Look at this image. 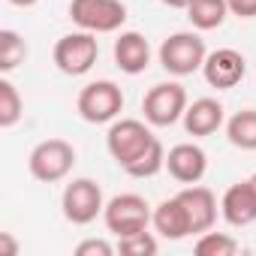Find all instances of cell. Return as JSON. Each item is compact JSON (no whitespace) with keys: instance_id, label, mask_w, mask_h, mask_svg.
I'll list each match as a JSON object with an SVG mask.
<instances>
[{"instance_id":"cell-25","label":"cell","mask_w":256,"mask_h":256,"mask_svg":"<svg viewBox=\"0 0 256 256\" xmlns=\"http://www.w3.org/2000/svg\"><path fill=\"white\" fill-rule=\"evenodd\" d=\"M229 12L238 18H256V0H226Z\"/></svg>"},{"instance_id":"cell-8","label":"cell","mask_w":256,"mask_h":256,"mask_svg":"<svg viewBox=\"0 0 256 256\" xmlns=\"http://www.w3.org/2000/svg\"><path fill=\"white\" fill-rule=\"evenodd\" d=\"M96 58H100V42H96V34H88V30L66 34L54 46V66L64 76H84V72H90Z\"/></svg>"},{"instance_id":"cell-28","label":"cell","mask_w":256,"mask_h":256,"mask_svg":"<svg viewBox=\"0 0 256 256\" xmlns=\"http://www.w3.org/2000/svg\"><path fill=\"white\" fill-rule=\"evenodd\" d=\"M12 6H34V4H40V0H10Z\"/></svg>"},{"instance_id":"cell-21","label":"cell","mask_w":256,"mask_h":256,"mask_svg":"<svg viewBox=\"0 0 256 256\" xmlns=\"http://www.w3.org/2000/svg\"><path fill=\"white\" fill-rule=\"evenodd\" d=\"M193 250L199 253V256H235L238 250H241V244L229 235V232H202L199 235V241L193 244Z\"/></svg>"},{"instance_id":"cell-6","label":"cell","mask_w":256,"mask_h":256,"mask_svg":"<svg viewBox=\"0 0 256 256\" xmlns=\"http://www.w3.org/2000/svg\"><path fill=\"white\" fill-rule=\"evenodd\" d=\"M60 208H64V217H66L72 226H88V223H94V220L106 211L100 184L90 181V178H76V181H70V184L64 187Z\"/></svg>"},{"instance_id":"cell-9","label":"cell","mask_w":256,"mask_h":256,"mask_svg":"<svg viewBox=\"0 0 256 256\" xmlns=\"http://www.w3.org/2000/svg\"><path fill=\"white\" fill-rule=\"evenodd\" d=\"M187 90L175 82H166V84H154L145 100H142V112H145V120L151 126H172L184 118L187 112Z\"/></svg>"},{"instance_id":"cell-23","label":"cell","mask_w":256,"mask_h":256,"mask_svg":"<svg viewBox=\"0 0 256 256\" xmlns=\"http://www.w3.org/2000/svg\"><path fill=\"white\" fill-rule=\"evenodd\" d=\"M118 250L124 256H154L157 253V238L148 229H142V232H133V235L118 238Z\"/></svg>"},{"instance_id":"cell-2","label":"cell","mask_w":256,"mask_h":256,"mask_svg":"<svg viewBox=\"0 0 256 256\" xmlns=\"http://www.w3.org/2000/svg\"><path fill=\"white\" fill-rule=\"evenodd\" d=\"M208 58V48H205V40L193 30H181V34H172L169 40H163L160 46V64L166 72L172 76H193L196 70H202Z\"/></svg>"},{"instance_id":"cell-15","label":"cell","mask_w":256,"mask_h":256,"mask_svg":"<svg viewBox=\"0 0 256 256\" xmlns=\"http://www.w3.org/2000/svg\"><path fill=\"white\" fill-rule=\"evenodd\" d=\"M226 114H223V106L211 96H202V100H193L184 112V130L190 136H211L223 126Z\"/></svg>"},{"instance_id":"cell-10","label":"cell","mask_w":256,"mask_h":256,"mask_svg":"<svg viewBox=\"0 0 256 256\" xmlns=\"http://www.w3.org/2000/svg\"><path fill=\"white\" fill-rule=\"evenodd\" d=\"M244 72H247V60H244V54L235 52V48H217V52H211V54L205 58V64H202L205 82H208L211 88H217V90L235 88V84L244 78Z\"/></svg>"},{"instance_id":"cell-22","label":"cell","mask_w":256,"mask_h":256,"mask_svg":"<svg viewBox=\"0 0 256 256\" xmlns=\"http://www.w3.org/2000/svg\"><path fill=\"white\" fill-rule=\"evenodd\" d=\"M28 46L16 30H0V72H12L18 64H24Z\"/></svg>"},{"instance_id":"cell-26","label":"cell","mask_w":256,"mask_h":256,"mask_svg":"<svg viewBox=\"0 0 256 256\" xmlns=\"http://www.w3.org/2000/svg\"><path fill=\"white\" fill-rule=\"evenodd\" d=\"M0 253H4V256H16L18 253V244L12 241L10 232H0Z\"/></svg>"},{"instance_id":"cell-29","label":"cell","mask_w":256,"mask_h":256,"mask_svg":"<svg viewBox=\"0 0 256 256\" xmlns=\"http://www.w3.org/2000/svg\"><path fill=\"white\" fill-rule=\"evenodd\" d=\"M250 181H253V187H256V172H253V178H250Z\"/></svg>"},{"instance_id":"cell-27","label":"cell","mask_w":256,"mask_h":256,"mask_svg":"<svg viewBox=\"0 0 256 256\" xmlns=\"http://www.w3.org/2000/svg\"><path fill=\"white\" fill-rule=\"evenodd\" d=\"M163 4H166V6H172V10H187L190 0H163Z\"/></svg>"},{"instance_id":"cell-20","label":"cell","mask_w":256,"mask_h":256,"mask_svg":"<svg viewBox=\"0 0 256 256\" xmlns=\"http://www.w3.org/2000/svg\"><path fill=\"white\" fill-rule=\"evenodd\" d=\"M160 169H166V151H163V142L154 139V145H151L142 157H136L124 172L130 175V178H154Z\"/></svg>"},{"instance_id":"cell-11","label":"cell","mask_w":256,"mask_h":256,"mask_svg":"<svg viewBox=\"0 0 256 256\" xmlns=\"http://www.w3.org/2000/svg\"><path fill=\"white\" fill-rule=\"evenodd\" d=\"M166 169L178 184H199L208 172V157L199 145L193 142H181L175 148H169L166 154Z\"/></svg>"},{"instance_id":"cell-19","label":"cell","mask_w":256,"mask_h":256,"mask_svg":"<svg viewBox=\"0 0 256 256\" xmlns=\"http://www.w3.org/2000/svg\"><path fill=\"white\" fill-rule=\"evenodd\" d=\"M24 114V100L18 94V88L10 82V78H0V126L10 130L16 126Z\"/></svg>"},{"instance_id":"cell-14","label":"cell","mask_w":256,"mask_h":256,"mask_svg":"<svg viewBox=\"0 0 256 256\" xmlns=\"http://www.w3.org/2000/svg\"><path fill=\"white\" fill-rule=\"evenodd\" d=\"M114 64H118V70L126 72V76L145 72L148 64H151V46H148V40H145L142 34H136V30L120 34V36L114 40Z\"/></svg>"},{"instance_id":"cell-7","label":"cell","mask_w":256,"mask_h":256,"mask_svg":"<svg viewBox=\"0 0 256 256\" xmlns=\"http://www.w3.org/2000/svg\"><path fill=\"white\" fill-rule=\"evenodd\" d=\"M70 18L88 34H114L126 22V6L120 0H72Z\"/></svg>"},{"instance_id":"cell-16","label":"cell","mask_w":256,"mask_h":256,"mask_svg":"<svg viewBox=\"0 0 256 256\" xmlns=\"http://www.w3.org/2000/svg\"><path fill=\"white\" fill-rule=\"evenodd\" d=\"M151 223H154V229H157L166 241H181V238L193 235V229H190V217H187V208L181 205L178 196L163 199V202L154 208Z\"/></svg>"},{"instance_id":"cell-1","label":"cell","mask_w":256,"mask_h":256,"mask_svg":"<svg viewBox=\"0 0 256 256\" xmlns=\"http://www.w3.org/2000/svg\"><path fill=\"white\" fill-rule=\"evenodd\" d=\"M154 133L136 118H120V120H112L108 126V136H106V148L112 154V160L126 169L136 157H142L151 145H154Z\"/></svg>"},{"instance_id":"cell-17","label":"cell","mask_w":256,"mask_h":256,"mask_svg":"<svg viewBox=\"0 0 256 256\" xmlns=\"http://www.w3.org/2000/svg\"><path fill=\"white\" fill-rule=\"evenodd\" d=\"M229 4L226 0H190L187 4V18L196 30H214L226 22Z\"/></svg>"},{"instance_id":"cell-3","label":"cell","mask_w":256,"mask_h":256,"mask_svg":"<svg viewBox=\"0 0 256 256\" xmlns=\"http://www.w3.org/2000/svg\"><path fill=\"white\" fill-rule=\"evenodd\" d=\"M76 166V148L66 142V139H46L40 142L30 157H28V169L36 181L42 184H54V181H64Z\"/></svg>"},{"instance_id":"cell-5","label":"cell","mask_w":256,"mask_h":256,"mask_svg":"<svg viewBox=\"0 0 256 256\" xmlns=\"http://www.w3.org/2000/svg\"><path fill=\"white\" fill-rule=\"evenodd\" d=\"M76 108L78 114L88 120V124H108L120 114L124 108V94L114 82L102 78V82H90L78 90V100H76Z\"/></svg>"},{"instance_id":"cell-18","label":"cell","mask_w":256,"mask_h":256,"mask_svg":"<svg viewBox=\"0 0 256 256\" xmlns=\"http://www.w3.org/2000/svg\"><path fill=\"white\" fill-rule=\"evenodd\" d=\"M226 136L241 151H256V108H241L226 120Z\"/></svg>"},{"instance_id":"cell-13","label":"cell","mask_w":256,"mask_h":256,"mask_svg":"<svg viewBox=\"0 0 256 256\" xmlns=\"http://www.w3.org/2000/svg\"><path fill=\"white\" fill-rule=\"evenodd\" d=\"M181 205L187 208V217H190V229L193 235H202L208 232L214 223H217V196L202 187V184H187L181 193H178Z\"/></svg>"},{"instance_id":"cell-12","label":"cell","mask_w":256,"mask_h":256,"mask_svg":"<svg viewBox=\"0 0 256 256\" xmlns=\"http://www.w3.org/2000/svg\"><path fill=\"white\" fill-rule=\"evenodd\" d=\"M220 214H223V220H226L229 226H235V229L256 223V187H253L250 178L232 184V187L223 193V199H220Z\"/></svg>"},{"instance_id":"cell-24","label":"cell","mask_w":256,"mask_h":256,"mask_svg":"<svg viewBox=\"0 0 256 256\" xmlns=\"http://www.w3.org/2000/svg\"><path fill=\"white\" fill-rule=\"evenodd\" d=\"M114 247L106 238H84L82 244H76V256H112Z\"/></svg>"},{"instance_id":"cell-4","label":"cell","mask_w":256,"mask_h":256,"mask_svg":"<svg viewBox=\"0 0 256 256\" xmlns=\"http://www.w3.org/2000/svg\"><path fill=\"white\" fill-rule=\"evenodd\" d=\"M151 217H154V211H151V205L139 193H120V196L108 199L106 211H102V220H106L108 232H114L118 238L148 229Z\"/></svg>"}]
</instances>
